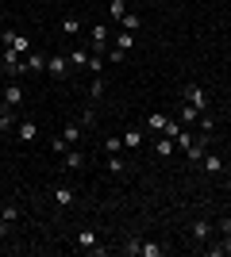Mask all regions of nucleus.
<instances>
[{
	"instance_id": "f257e3e1",
	"label": "nucleus",
	"mask_w": 231,
	"mask_h": 257,
	"mask_svg": "<svg viewBox=\"0 0 231 257\" xmlns=\"http://www.w3.org/2000/svg\"><path fill=\"white\" fill-rule=\"evenodd\" d=\"M181 96H185V104L200 107V111H208V92H204L200 85H185V92H181Z\"/></svg>"
},
{
	"instance_id": "f03ea898",
	"label": "nucleus",
	"mask_w": 231,
	"mask_h": 257,
	"mask_svg": "<svg viewBox=\"0 0 231 257\" xmlns=\"http://www.w3.org/2000/svg\"><path fill=\"white\" fill-rule=\"evenodd\" d=\"M46 73L54 77V81H62V77L69 73V58H62V54H54V58H46Z\"/></svg>"
},
{
	"instance_id": "7ed1b4c3",
	"label": "nucleus",
	"mask_w": 231,
	"mask_h": 257,
	"mask_svg": "<svg viewBox=\"0 0 231 257\" xmlns=\"http://www.w3.org/2000/svg\"><path fill=\"white\" fill-rule=\"evenodd\" d=\"M16 139H20V142H35V139H39V123L20 119V123H16Z\"/></svg>"
},
{
	"instance_id": "20e7f679",
	"label": "nucleus",
	"mask_w": 231,
	"mask_h": 257,
	"mask_svg": "<svg viewBox=\"0 0 231 257\" xmlns=\"http://www.w3.org/2000/svg\"><path fill=\"white\" fill-rule=\"evenodd\" d=\"M0 65H4V73H12V77H16V73L23 69V54H16L12 46H4V62H0Z\"/></svg>"
},
{
	"instance_id": "39448f33",
	"label": "nucleus",
	"mask_w": 231,
	"mask_h": 257,
	"mask_svg": "<svg viewBox=\"0 0 231 257\" xmlns=\"http://www.w3.org/2000/svg\"><path fill=\"white\" fill-rule=\"evenodd\" d=\"M73 188H69V184H54V204L62 207V211H69V207H73Z\"/></svg>"
},
{
	"instance_id": "423d86ee",
	"label": "nucleus",
	"mask_w": 231,
	"mask_h": 257,
	"mask_svg": "<svg viewBox=\"0 0 231 257\" xmlns=\"http://www.w3.org/2000/svg\"><path fill=\"white\" fill-rule=\"evenodd\" d=\"M23 69H27V73H46V54L31 50L27 58H23Z\"/></svg>"
},
{
	"instance_id": "0eeeda50",
	"label": "nucleus",
	"mask_w": 231,
	"mask_h": 257,
	"mask_svg": "<svg viewBox=\"0 0 231 257\" xmlns=\"http://www.w3.org/2000/svg\"><path fill=\"white\" fill-rule=\"evenodd\" d=\"M0 92H4V104H8V107H20V104H23V88L16 85V81H8Z\"/></svg>"
},
{
	"instance_id": "6e6552de",
	"label": "nucleus",
	"mask_w": 231,
	"mask_h": 257,
	"mask_svg": "<svg viewBox=\"0 0 231 257\" xmlns=\"http://www.w3.org/2000/svg\"><path fill=\"white\" fill-rule=\"evenodd\" d=\"M89 31H93V54H104V46H108V27L97 23V27H89Z\"/></svg>"
},
{
	"instance_id": "1a4fd4ad",
	"label": "nucleus",
	"mask_w": 231,
	"mask_h": 257,
	"mask_svg": "<svg viewBox=\"0 0 231 257\" xmlns=\"http://www.w3.org/2000/svg\"><path fill=\"white\" fill-rule=\"evenodd\" d=\"M120 139H123V150H139V146H143V131H139V127H127Z\"/></svg>"
},
{
	"instance_id": "9d476101",
	"label": "nucleus",
	"mask_w": 231,
	"mask_h": 257,
	"mask_svg": "<svg viewBox=\"0 0 231 257\" xmlns=\"http://www.w3.org/2000/svg\"><path fill=\"white\" fill-rule=\"evenodd\" d=\"M204 150H208V135H200V139H193V146L185 150V158H189V161H200V158H204Z\"/></svg>"
},
{
	"instance_id": "9b49d317",
	"label": "nucleus",
	"mask_w": 231,
	"mask_h": 257,
	"mask_svg": "<svg viewBox=\"0 0 231 257\" xmlns=\"http://www.w3.org/2000/svg\"><path fill=\"white\" fill-rule=\"evenodd\" d=\"M200 161H204V173H208V177H220L223 173V158L220 154H204Z\"/></svg>"
},
{
	"instance_id": "f8f14e48",
	"label": "nucleus",
	"mask_w": 231,
	"mask_h": 257,
	"mask_svg": "<svg viewBox=\"0 0 231 257\" xmlns=\"http://www.w3.org/2000/svg\"><path fill=\"white\" fill-rule=\"evenodd\" d=\"M16 123H20V119H16V107H0V131H16Z\"/></svg>"
},
{
	"instance_id": "ddd939ff",
	"label": "nucleus",
	"mask_w": 231,
	"mask_h": 257,
	"mask_svg": "<svg viewBox=\"0 0 231 257\" xmlns=\"http://www.w3.org/2000/svg\"><path fill=\"white\" fill-rule=\"evenodd\" d=\"M77 249L93 253V249H97V230H81V234H77Z\"/></svg>"
},
{
	"instance_id": "4468645a",
	"label": "nucleus",
	"mask_w": 231,
	"mask_h": 257,
	"mask_svg": "<svg viewBox=\"0 0 231 257\" xmlns=\"http://www.w3.org/2000/svg\"><path fill=\"white\" fill-rule=\"evenodd\" d=\"M174 146H177V142L170 139V135H162V139L154 142V154H158V158H170V154H174Z\"/></svg>"
},
{
	"instance_id": "2eb2a0df",
	"label": "nucleus",
	"mask_w": 231,
	"mask_h": 257,
	"mask_svg": "<svg viewBox=\"0 0 231 257\" xmlns=\"http://www.w3.org/2000/svg\"><path fill=\"white\" fill-rule=\"evenodd\" d=\"M166 246H158V242H139V257H162Z\"/></svg>"
},
{
	"instance_id": "dca6fc26",
	"label": "nucleus",
	"mask_w": 231,
	"mask_h": 257,
	"mask_svg": "<svg viewBox=\"0 0 231 257\" xmlns=\"http://www.w3.org/2000/svg\"><path fill=\"white\" fill-rule=\"evenodd\" d=\"M208 234H212V226L204 223V219H197V223H193V242H208Z\"/></svg>"
},
{
	"instance_id": "f3484780",
	"label": "nucleus",
	"mask_w": 231,
	"mask_h": 257,
	"mask_svg": "<svg viewBox=\"0 0 231 257\" xmlns=\"http://www.w3.org/2000/svg\"><path fill=\"white\" fill-rule=\"evenodd\" d=\"M166 123H170V119H166L162 111H154V115H146V131H158V135H162V131H166Z\"/></svg>"
},
{
	"instance_id": "a211bd4d",
	"label": "nucleus",
	"mask_w": 231,
	"mask_h": 257,
	"mask_svg": "<svg viewBox=\"0 0 231 257\" xmlns=\"http://www.w3.org/2000/svg\"><path fill=\"white\" fill-rule=\"evenodd\" d=\"M89 58H93V54H85V46L69 50V65H81V69H85V65H89Z\"/></svg>"
},
{
	"instance_id": "6ab92c4d",
	"label": "nucleus",
	"mask_w": 231,
	"mask_h": 257,
	"mask_svg": "<svg viewBox=\"0 0 231 257\" xmlns=\"http://www.w3.org/2000/svg\"><path fill=\"white\" fill-rule=\"evenodd\" d=\"M81 165H85V154H77L73 146H69L66 150V169H81Z\"/></svg>"
},
{
	"instance_id": "aec40b11",
	"label": "nucleus",
	"mask_w": 231,
	"mask_h": 257,
	"mask_svg": "<svg viewBox=\"0 0 231 257\" xmlns=\"http://www.w3.org/2000/svg\"><path fill=\"white\" fill-rule=\"evenodd\" d=\"M200 115H204V111H200V107H193V104H185V107H181V123H197Z\"/></svg>"
},
{
	"instance_id": "412c9836",
	"label": "nucleus",
	"mask_w": 231,
	"mask_h": 257,
	"mask_svg": "<svg viewBox=\"0 0 231 257\" xmlns=\"http://www.w3.org/2000/svg\"><path fill=\"white\" fill-rule=\"evenodd\" d=\"M62 139H66L69 146H73V142L81 139V123H66V131H62Z\"/></svg>"
},
{
	"instance_id": "4be33fe9",
	"label": "nucleus",
	"mask_w": 231,
	"mask_h": 257,
	"mask_svg": "<svg viewBox=\"0 0 231 257\" xmlns=\"http://www.w3.org/2000/svg\"><path fill=\"white\" fill-rule=\"evenodd\" d=\"M116 46H120V50H131V46H135V35L131 31H116Z\"/></svg>"
},
{
	"instance_id": "5701e85b",
	"label": "nucleus",
	"mask_w": 231,
	"mask_h": 257,
	"mask_svg": "<svg viewBox=\"0 0 231 257\" xmlns=\"http://www.w3.org/2000/svg\"><path fill=\"white\" fill-rule=\"evenodd\" d=\"M81 31V20H77V16H66V20H62V35H77Z\"/></svg>"
},
{
	"instance_id": "b1692460",
	"label": "nucleus",
	"mask_w": 231,
	"mask_h": 257,
	"mask_svg": "<svg viewBox=\"0 0 231 257\" xmlns=\"http://www.w3.org/2000/svg\"><path fill=\"white\" fill-rule=\"evenodd\" d=\"M0 219H4V223H16V219H20V207H16V204H4V207H0Z\"/></svg>"
},
{
	"instance_id": "393cba45",
	"label": "nucleus",
	"mask_w": 231,
	"mask_h": 257,
	"mask_svg": "<svg viewBox=\"0 0 231 257\" xmlns=\"http://www.w3.org/2000/svg\"><path fill=\"white\" fill-rule=\"evenodd\" d=\"M104 150H108V154H123V139L108 135V139H104Z\"/></svg>"
},
{
	"instance_id": "a878e982",
	"label": "nucleus",
	"mask_w": 231,
	"mask_h": 257,
	"mask_svg": "<svg viewBox=\"0 0 231 257\" xmlns=\"http://www.w3.org/2000/svg\"><path fill=\"white\" fill-rule=\"evenodd\" d=\"M108 169L112 173H123V169H127V161H123L120 154H108Z\"/></svg>"
},
{
	"instance_id": "bb28decb",
	"label": "nucleus",
	"mask_w": 231,
	"mask_h": 257,
	"mask_svg": "<svg viewBox=\"0 0 231 257\" xmlns=\"http://www.w3.org/2000/svg\"><path fill=\"white\" fill-rule=\"evenodd\" d=\"M89 96H93V100L104 96V77H93V88H89Z\"/></svg>"
},
{
	"instance_id": "cd10ccee",
	"label": "nucleus",
	"mask_w": 231,
	"mask_h": 257,
	"mask_svg": "<svg viewBox=\"0 0 231 257\" xmlns=\"http://www.w3.org/2000/svg\"><path fill=\"white\" fill-rule=\"evenodd\" d=\"M108 12H112V20H123V16H127V8H123V0H112V4H108Z\"/></svg>"
},
{
	"instance_id": "c85d7f7f",
	"label": "nucleus",
	"mask_w": 231,
	"mask_h": 257,
	"mask_svg": "<svg viewBox=\"0 0 231 257\" xmlns=\"http://www.w3.org/2000/svg\"><path fill=\"white\" fill-rule=\"evenodd\" d=\"M120 27H123V31H135V27H139V16H131V12H127V16L120 20Z\"/></svg>"
},
{
	"instance_id": "c756f323",
	"label": "nucleus",
	"mask_w": 231,
	"mask_h": 257,
	"mask_svg": "<svg viewBox=\"0 0 231 257\" xmlns=\"http://www.w3.org/2000/svg\"><path fill=\"white\" fill-rule=\"evenodd\" d=\"M177 146H181V150H189V146H193V135H189V131H181V135H177Z\"/></svg>"
},
{
	"instance_id": "7c9ffc66",
	"label": "nucleus",
	"mask_w": 231,
	"mask_h": 257,
	"mask_svg": "<svg viewBox=\"0 0 231 257\" xmlns=\"http://www.w3.org/2000/svg\"><path fill=\"white\" fill-rule=\"evenodd\" d=\"M139 242H143V238H127V246H123V253H131V257H139Z\"/></svg>"
},
{
	"instance_id": "2f4dec72",
	"label": "nucleus",
	"mask_w": 231,
	"mask_h": 257,
	"mask_svg": "<svg viewBox=\"0 0 231 257\" xmlns=\"http://www.w3.org/2000/svg\"><path fill=\"white\" fill-rule=\"evenodd\" d=\"M50 150H54V154H66V150H69V142H66V139H62V135H58V139H54V142H50Z\"/></svg>"
},
{
	"instance_id": "473e14b6",
	"label": "nucleus",
	"mask_w": 231,
	"mask_h": 257,
	"mask_svg": "<svg viewBox=\"0 0 231 257\" xmlns=\"http://www.w3.org/2000/svg\"><path fill=\"white\" fill-rule=\"evenodd\" d=\"M123 58H127V50H120V46H112V50H108V62H123Z\"/></svg>"
},
{
	"instance_id": "72a5a7b5",
	"label": "nucleus",
	"mask_w": 231,
	"mask_h": 257,
	"mask_svg": "<svg viewBox=\"0 0 231 257\" xmlns=\"http://www.w3.org/2000/svg\"><path fill=\"white\" fill-rule=\"evenodd\" d=\"M220 249H223V253H231V234H223V242H220Z\"/></svg>"
},
{
	"instance_id": "f704fd0d",
	"label": "nucleus",
	"mask_w": 231,
	"mask_h": 257,
	"mask_svg": "<svg viewBox=\"0 0 231 257\" xmlns=\"http://www.w3.org/2000/svg\"><path fill=\"white\" fill-rule=\"evenodd\" d=\"M220 230H223V234H231V215H227V219L220 223Z\"/></svg>"
},
{
	"instance_id": "c9c22d12",
	"label": "nucleus",
	"mask_w": 231,
	"mask_h": 257,
	"mask_svg": "<svg viewBox=\"0 0 231 257\" xmlns=\"http://www.w3.org/2000/svg\"><path fill=\"white\" fill-rule=\"evenodd\" d=\"M4 77H8V73H4V65H0V85H4Z\"/></svg>"
}]
</instances>
